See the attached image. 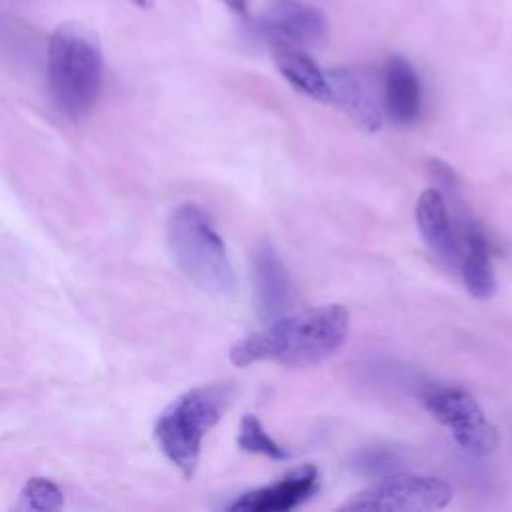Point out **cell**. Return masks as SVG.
<instances>
[{
  "mask_svg": "<svg viewBox=\"0 0 512 512\" xmlns=\"http://www.w3.org/2000/svg\"><path fill=\"white\" fill-rule=\"evenodd\" d=\"M328 78V104L338 106L358 128L376 132L382 126V100L374 84L350 70V68H330L326 70Z\"/></svg>",
  "mask_w": 512,
  "mask_h": 512,
  "instance_id": "30bf717a",
  "label": "cell"
},
{
  "mask_svg": "<svg viewBox=\"0 0 512 512\" xmlns=\"http://www.w3.org/2000/svg\"><path fill=\"white\" fill-rule=\"evenodd\" d=\"M130 4H134L140 10H150L154 6V0H128Z\"/></svg>",
  "mask_w": 512,
  "mask_h": 512,
  "instance_id": "d6986e66",
  "label": "cell"
},
{
  "mask_svg": "<svg viewBox=\"0 0 512 512\" xmlns=\"http://www.w3.org/2000/svg\"><path fill=\"white\" fill-rule=\"evenodd\" d=\"M420 402L462 450L474 456H488L496 450L498 432L476 398L466 390L450 384H428L420 392Z\"/></svg>",
  "mask_w": 512,
  "mask_h": 512,
  "instance_id": "5b68a950",
  "label": "cell"
},
{
  "mask_svg": "<svg viewBox=\"0 0 512 512\" xmlns=\"http://www.w3.org/2000/svg\"><path fill=\"white\" fill-rule=\"evenodd\" d=\"M274 62L280 70V74L286 78V82L302 92L304 96L328 104L330 92H328V78L326 70H322L316 60L300 48H280L272 50Z\"/></svg>",
  "mask_w": 512,
  "mask_h": 512,
  "instance_id": "5bb4252c",
  "label": "cell"
},
{
  "mask_svg": "<svg viewBox=\"0 0 512 512\" xmlns=\"http://www.w3.org/2000/svg\"><path fill=\"white\" fill-rule=\"evenodd\" d=\"M232 12L236 14H246V6H248V0H222Z\"/></svg>",
  "mask_w": 512,
  "mask_h": 512,
  "instance_id": "ac0fdd59",
  "label": "cell"
},
{
  "mask_svg": "<svg viewBox=\"0 0 512 512\" xmlns=\"http://www.w3.org/2000/svg\"><path fill=\"white\" fill-rule=\"evenodd\" d=\"M318 482V470L306 464L268 486L240 494L228 508L240 512H288L308 502L316 494Z\"/></svg>",
  "mask_w": 512,
  "mask_h": 512,
  "instance_id": "8fae6325",
  "label": "cell"
},
{
  "mask_svg": "<svg viewBox=\"0 0 512 512\" xmlns=\"http://www.w3.org/2000/svg\"><path fill=\"white\" fill-rule=\"evenodd\" d=\"M254 32L272 50L318 46L328 34L324 14L302 0H270L258 20Z\"/></svg>",
  "mask_w": 512,
  "mask_h": 512,
  "instance_id": "52a82bcc",
  "label": "cell"
},
{
  "mask_svg": "<svg viewBox=\"0 0 512 512\" xmlns=\"http://www.w3.org/2000/svg\"><path fill=\"white\" fill-rule=\"evenodd\" d=\"M350 334V312L340 304H322L298 314H284L266 328L252 332L230 348L238 368L256 362H276L306 368L338 352Z\"/></svg>",
  "mask_w": 512,
  "mask_h": 512,
  "instance_id": "6da1fadb",
  "label": "cell"
},
{
  "mask_svg": "<svg viewBox=\"0 0 512 512\" xmlns=\"http://www.w3.org/2000/svg\"><path fill=\"white\" fill-rule=\"evenodd\" d=\"M104 58L98 36L80 22H62L48 42L46 78L58 112L80 120L92 112L102 90Z\"/></svg>",
  "mask_w": 512,
  "mask_h": 512,
  "instance_id": "7a4b0ae2",
  "label": "cell"
},
{
  "mask_svg": "<svg viewBox=\"0 0 512 512\" xmlns=\"http://www.w3.org/2000/svg\"><path fill=\"white\" fill-rule=\"evenodd\" d=\"M166 238L176 266L198 290L214 298H230L236 292L226 244L200 206L192 202L176 206L168 218Z\"/></svg>",
  "mask_w": 512,
  "mask_h": 512,
  "instance_id": "3957f363",
  "label": "cell"
},
{
  "mask_svg": "<svg viewBox=\"0 0 512 512\" xmlns=\"http://www.w3.org/2000/svg\"><path fill=\"white\" fill-rule=\"evenodd\" d=\"M462 260L458 274L468 294L476 300H488L496 292V274L490 256V244L482 228L470 218H460Z\"/></svg>",
  "mask_w": 512,
  "mask_h": 512,
  "instance_id": "4fadbf2b",
  "label": "cell"
},
{
  "mask_svg": "<svg viewBox=\"0 0 512 512\" xmlns=\"http://www.w3.org/2000/svg\"><path fill=\"white\" fill-rule=\"evenodd\" d=\"M22 500L32 510H58L62 506V492L46 478H32L22 490Z\"/></svg>",
  "mask_w": 512,
  "mask_h": 512,
  "instance_id": "e0dca14e",
  "label": "cell"
},
{
  "mask_svg": "<svg viewBox=\"0 0 512 512\" xmlns=\"http://www.w3.org/2000/svg\"><path fill=\"white\" fill-rule=\"evenodd\" d=\"M234 398V382H212L184 392L160 414L154 426L156 442L186 478L194 476L206 434L220 422Z\"/></svg>",
  "mask_w": 512,
  "mask_h": 512,
  "instance_id": "277c9868",
  "label": "cell"
},
{
  "mask_svg": "<svg viewBox=\"0 0 512 512\" xmlns=\"http://www.w3.org/2000/svg\"><path fill=\"white\" fill-rule=\"evenodd\" d=\"M382 110L396 126H412L422 112V86L414 66L402 58L392 56L382 72L380 90Z\"/></svg>",
  "mask_w": 512,
  "mask_h": 512,
  "instance_id": "7c38bea8",
  "label": "cell"
},
{
  "mask_svg": "<svg viewBox=\"0 0 512 512\" xmlns=\"http://www.w3.org/2000/svg\"><path fill=\"white\" fill-rule=\"evenodd\" d=\"M450 500L452 488L442 478L394 472L352 494L338 510L432 512L446 508Z\"/></svg>",
  "mask_w": 512,
  "mask_h": 512,
  "instance_id": "8992f818",
  "label": "cell"
},
{
  "mask_svg": "<svg viewBox=\"0 0 512 512\" xmlns=\"http://www.w3.org/2000/svg\"><path fill=\"white\" fill-rule=\"evenodd\" d=\"M252 288L256 314L264 322H272L292 308L294 290L276 248L264 240L252 258Z\"/></svg>",
  "mask_w": 512,
  "mask_h": 512,
  "instance_id": "9c48e42d",
  "label": "cell"
},
{
  "mask_svg": "<svg viewBox=\"0 0 512 512\" xmlns=\"http://www.w3.org/2000/svg\"><path fill=\"white\" fill-rule=\"evenodd\" d=\"M416 226L428 250L452 272H458L462 260L460 218L452 216L446 194L438 188L420 192L416 200Z\"/></svg>",
  "mask_w": 512,
  "mask_h": 512,
  "instance_id": "ba28073f",
  "label": "cell"
},
{
  "mask_svg": "<svg viewBox=\"0 0 512 512\" xmlns=\"http://www.w3.org/2000/svg\"><path fill=\"white\" fill-rule=\"evenodd\" d=\"M410 456L404 446L398 444H374L364 446L352 456V470L362 476H388L400 472L408 464Z\"/></svg>",
  "mask_w": 512,
  "mask_h": 512,
  "instance_id": "9a60e30c",
  "label": "cell"
},
{
  "mask_svg": "<svg viewBox=\"0 0 512 512\" xmlns=\"http://www.w3.org/2000/svg\"><path fill=\"white\" fill-rule=\"evenodd\" d=\"M238 446L244 450V452H250V454H260V456H266L270 460H288L292 456V452L278 444L268 432L266 428L262 426V422L258 420V416L254 414H246L242 420H240V426H238V438H236Z\"/></svg>",
  "mask_w": 512,
  "mask_h": 512,
  "instance_id": "2e32d148",
  "label": "cell"
}]
</instances>
